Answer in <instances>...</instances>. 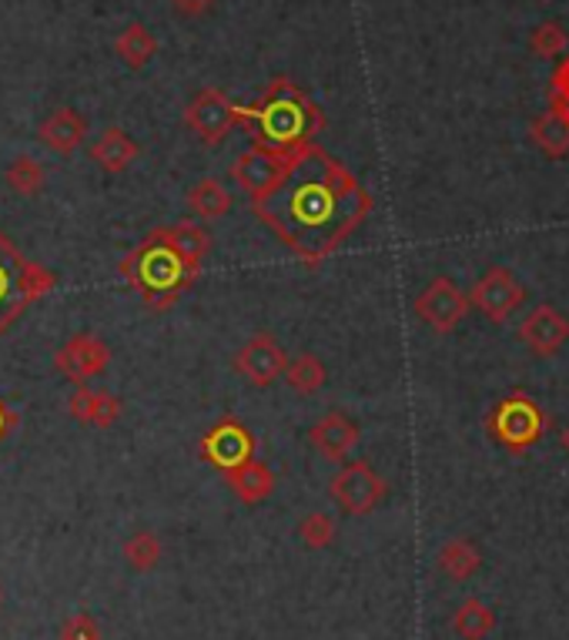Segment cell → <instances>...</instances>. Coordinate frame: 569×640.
Wrapping results in <instances>:
<instances>
[{"label":"cell","instance_id":"cell-1","mask_svg":"<svg viewBox=\"0 0 569 640\" xmlns=\"http://www.w3.org/2000/svg\"><path fill=\"white\" fill-rule=\"evenodd\" d=\"M259 221L308 269L336 256L372 215V195L325 148L308 144L282 185L252 202Z\"/></svg>","mask_w":569,"mask_h":640},{"label":"cell","instance_id":"cell-4","mask_svg":"<svg viewBox=\"0 0 569 640\" xmlns=\"http://www.w3.org/2000/svg\"><path fill=\"white\" fill-rule=\"evenodd\" d=\"M57 285V275L44 269L41 262H31L11 238L0 231V336H4L18 318L51 295Z\"/></svg>","mask_w":569,"mask_h":640},{"label":"cell","instance_id":"cell-10","mask_svg":"<svg viewBox=\"0 0 569 640\" xmlns=\"http://www.w3.org/2000/svg\"><path fill=\"white\" fill-rule=\"evenodd\" d=\"M198 456L211 463L221 473H231L234 466L255 459V436L238 416H221L198 443Z\"/></svg>","mask_w":569,"mask_h":640},{"label":"cell","instance_id":"cell-8","mask_svg":"<svg viewBox=\"0 0 569 640\" xmlns=\"http://www.w3.org/2000/svg\"><path fill=\"white\" fill-rule=\"evenodd\" d=\"M295 154H275V151L252 144L249 151H241L231 162V182L255 202L282 185V178L288 175V169L295 162Z\"/></svg>","mask_w":569,"mask_h":640},{"label":"cell","instance_id":"cell-19","mask_svg":"<svg viewBox=\"0 0 569 640\" xmlns=\"http://www.w3.org/2000/svg\"><path fill=\"white\" fill-rule=\"evenodd\" d=\"M141 148L131 141V134L124 128H108L95 144H91V162H98V169H105L108 175H121L138 162Z\"/></svg>","mask_w":569,"mask_h":640},{"label":"cell","instance_id":"cell-20","mask_svg":"<svg viewBox=\"0 0 569 640\" xmlns=\"http://www.w3.org/2000/svg\"><path fill=\"white\" fill-rule=\"evenodd\" d=\"M436 564H439V571H442L449 581L462 584V581H469V577L479 574V567H482V553H479V546H475L469 536H452V540L439 550Z\"/></svg>","mask_w":569,"mask_h":640},{"label":"cell","instance_id":"cell-25","mask_svg":"<svg viewBox=\"0 0 569 640\" xmlns=\"http://www.w3.org/2000/svg\"><path fill=\"white\" fill-rule=\"evenodd\" d=\"M285 382L298 392V395H311L325 386V379H329V372H325V362L315 356V352H302L295 359L285 362Z\"/></svg>","mask_w":569,"mask_h":640},{"label":"cell","instance_id":"cell-15","mask_svg":"<svg viewBox=\"0 0 569 640\" xmlns=\"http://www.w3.org/2000/svg\"><path fill=\"white\" fill-rule=\"evenodd\" d=\"M308 440H311V446H315L318 456L332 459V463H346L352 456V449L359 446L362 433H359V426L349 416H342V413H325L308 430Z\"/></svg>","mask_w":569,"mask_h":640},{"label":"cell","instance_id":"cell-5","mask_svg":"<svg viewBox=\"0 0 569 640\" xmlns=\"http://www.w3.org/2000/svg\"><path fill=\"white\" fill-rule=\"evenodd\" d=\"M490 436L510 453H526L546 436V413L526 392H513L493 406Z\"/></svg>","mask_w":569,"mask_h":640},{"label":"cell","instance_id":"cell-12","mask_svg":"<svg viewBox=\"0 0 569 640\" xmlns=\"http://www.w3.org/2000/svg\"><path fill=\"white\" fill-rule=\"evenodd\" d=\"M111 362V349L95 333H77L54 352V369L70 379L74 386H85V379L101 376Z\"/></svg>","mask_w":569,"mask_h":640},{"label":"cell","instance_id":"cell-28","mask_svg":"<svg viewBox=\"0 0 569 640\" xmlns=\"http://www.w3.org/2000/svg\"><path fill=\"white\" fill-rule=\"evenodd\" d=\"M298 536L308 550H325L332 540H336V520L329 513H321V510H311L302 517L298 523Z\"/></svg>","mask_w":569,"mask_h":640},{"label":"cell","instance_id":"cell-6","mask_svg":"<svg viewBox=\"0 0 569 640\" xmlns=\"http://www.w3.org/2000/svg\"><path fill=\"white\" fill-rule=\"evenodd\" d=\"M329 493H332V500L346 513L365 517V513H372L385 500L389 487H385V479L372 469V463H365V459H346L342 469L329 479Z\"/></svg>","mask_w":569,"mask_h":640},{"label":"cell","instance_id":"cell-33","mask_svg":"<svg viewBox=\"0 0 569 640\" xmlns=\"http://www.w3.org/2000/svg\"><path fill=\"white\" fill-rule=\"evenodd\" d=\"M552 95H556V98H569V57L562 61V67H559L556 77H552Z\"/></svg>","mask_w":569,"mask_h":640},{"label":"cell","instance_id":"cell-22","mask_svg":"<svg viewBox=\"0 0 569 640\" xmlns=\"http://www.w3.org/2000/svg\"><path fill=\"white\" fill-rule=\"evenodd\" d=\"M493 627H496V610L475 597L462 600L452 614V630L459 640H485L493 633Z\"/></svg>","mask_w":569,"mask_h":640},{"label":"cell","instance_id":"cell-34","mask_svg":"<svg viewBox=\"0 0 569 640\" xmlns=\"http://www.w3.org/2000/svg\"><path fill=\"white\" fill-rule=\"evenodd\" d=\"M562 449H566V453H569V426H566V430H562Z\"/></svg>","mask_w":569,"mask_h":640},{"label":"cell","instance_id":"cell-9","mask_svg":"<svg viewBox=\"0 0 569 640\" xmlns=\"http://www.w3.org/2000/svg\"><path fill=\"white\" fill-rule=\"evenodd\" d=\"M416 315L423 318V323L439 333V336H449L459 329V323L469 315V295L449 279V275H439L433 279L419 295H416Z\"/></svg>","mask_w":569,"mask_h":640},{"label":"cell","instance_id":"cell-26","mask_svg":"<svg viewBox=\"0 0 569 640\" xmlns=\"http://www.w3.org/2000/svg\"><path fill=\"white\" fill-rule=\"evenodd\" d=\"M4 182L11 185V192H14V195H21V198H34V195H41V192H44V185H47V172H44V165H41V162H34L31 154H18L14 162L8 165V172H4Z\"/></svg>","mask_w":569,"mask_h":640},{"label":"cell","instance_id":"cell-21","mask_svg":"<svg viewBox=\"0 0 569 640\" xmlns=\"http://www.w3.org/2000/svg\"><path fill=\"white\" fill-rule=\"evenodd\" d=\"M114 54L131 67V70H141L154 61L157 54V37L144 28V24H128L118 37H114Z\"/></svg>","mask_w":569,"mask_h":640},{"label":"cell","instance_id":"cell-16","mask_svg":"<svg viewBox=\"0 0 569 640\" xmlns=\"http://www.w3.org/2000/svg\"><path fill=\"white\" fill-rule=\"evenodd\" d=\"M121 399L114 392H105V389H85L77 386L67 399V413L77 420V423H88V426H98V430H108L111 423L121 420Z\"/></svg>","mask_w":569,"mask_h":640},{"label":"cell","instance_id":"cell-30","mask_svg":"<svg viewBox=\"0 0 569 640\" xmlns=\"http://www.w3.org/2000/svg\"><path fill=\"white\" fill-rule=\"evenodd\" d=\"M64 640H101V630L88 614H77L64 623Z\"/></svg>","mask_w":569,"mask_h":640},{"label":"cell","instance_id":"cell-29","mask_svg":"<svg viewBox=\"0 0 569 640\" xmlns=\"http://www.w3.org/2000/svg\"><path fill=\"white\" fill-rule=\"evenodd\" d=\"M529 47H533V54H536V57H559V54L569 47V34H566V28H562V24L546 21V24H539V28L533 31Z\"/></svg>","mask_w":569,"mask_h":640},{"label":"cell","instance_id":"cell-17","mask_svg":"<svg viewBox=\"0 0 569 640\" xmlns=\"http://www.w3.org/2000/svg\"><path fill=\"white\" fill-rule=\"evenodd\" d=\"M88 134V121L74 108H57L37 124V141L54 154H74Z\"/></svg>","mask_w":569,"mask_h":640},{"label":"cell","instance_id":"cell-11","mask_svg":"<svg viewBox=\"0 0 569 640\" xmlns=\"http://www.w3.org/2000/svg\"><path fill=\"white\" fill-rule=\"evenodd\" d=\"M466 295H469V305H475L485 318H490V323H506V318L523 305L526 289L513 275V269L493 265Z\"/></svg>","mask_w":569,"mask_h":640},{"label":"cell","instance_id":"cell-24","mask_svg":"<svg viewBox=\"0 0 569 640\" xmlns=\"http://www.w3.org/2000/svg\"><path fill=\"white\" fill-rule=\"evenodd\" d=\"M529 134H533L536 148H539L546 158H552V162H556V158H566V154H569V124H566L556 111L539 115V118L533 121Z\"/></svg>","mask_w":569,"mask_h":640},{"label":"cell","instance_id":"cell-14","mask_svg":"<svg viewBox=\"0 0 569 640\" xmlns=\"http://www.w3.org/2000/svg\"><path fill=\"white\" fill-rule=\"evenodd\" d=\"M519 339L533 356H556L569 343V318L556 305H536L519 326Z\"/></svg>","mask_w":569,"mask_h":640},{"label":"cell","instance_id":"cell-32","mask_svg":"<svg viewBox=\"0 0 569 640\" xmlns=\"http://www.w3.org/2000/svg\"><path fill=\"white\" fill-rule=\"evenodd\" d=\"M18 426H21V416L4 403V399H0V443H4Z\"/></svg>","mask_w":569,"mask_h":640},{"label":"cell","instance_id":"cell-13","mask_svg":"<svg viewBox=\"0 0 569 640\" xmlns=\"http://www.w3.org/2000/svg\"><path fill=\"white\" fill-rule=\"evenodd\" d=\"M285 349L272 333H255L245 346L234 352V372L252 382L255 389H269L285 372Z\"/></svg>","mask_w":569,"mask_h":640},{"label":"cell","instance_id":"cell-3","mask_svg":"<svg viewBox=\"0 0 569 640\" xmlns=\"http://www.w3.org/2000/svg\"><path fill=\"white\" fill-rule=\"evenodd\" d=\"M241 124H252V138L259 148L295 154L315 144V134L325 131V115L292 77H272L262 98L241 108Z\"/></svg>","mask_w":569,"mask_h":640},{"label":"cell","instance_id":"cell-23","mask_svg":"<svg viewBox=\"0 0 569 640\" xmlns=\"http://www.w3.org/2000/svg\"><path fill=\"white\" fill-rule=\"evenodd\" d=\"M231 205H234V198H231V192L218 182V178H201L198 185H192V192H188V208L198 215V218H225L228 211H231Z\"/></svg>","mask_w":569,"mask_h":640},{"label":"cell","instance_id":"cell-31","mask_svg":"<svg viewBox=\"0 0 569 640\" xmlns=\"http://www.w3.org/2000/svg\"><path fill=\"white\" fill-rule=\"evenodd\" d=\"M211 4H215V0H172V8H175L182 18H201V14L211 11Z\"/></svg>","mask_w":569,"mask_h":640},{"label":"cell","instance_id":"cell-18","mask_svg":"<svg viewBox=\"0 0 569 640\" xmlns=\"http://www.w3.org/2000/svg\"><path fill=\"white\" fill-rule=\"evenodd\" d=\"M225 479H228L231 493L245 507H259L275 490V473L262 459H249V463L234 466L231 473H225Z\"/></svg>","mask_w":569,"mask_h":640},{"label":"cell","instance_id":"cell-7","mask_svg":"<svg viewBox=\"0 0 569 640\" xmlns=\"http://www.w3.org/2000/svg\"><path fill=\"white\" fill-rule=\"evenodd\" d=\"M185 124L192 134H198L201 144L215 148L234 124H241V105H234L221 88H201L185 108Z\"/></svg>","mask_w":569,"mask_h":640},{"label":"cell","instance_id":"cell-27","mask_svg":"<svg viewBox=\"0 0 569 640\" xmlns=\"http://www.w3.org/2000/svg\"><path fill=\"white\" fill-rule=\"evenodd\" d=\"M161 553H165V546H161V540L151 533V530H138L124 540V560H128V567L134 574H147L157 567V560Z\"/></svg>","mask_w":569,"mask_h":640},{"label":"cell","instance_id":"cell-2","mask_svg":"<svg viewBox=\"0 0 569 640\" xmlns=\"http://www.w3.org/2000/svg\"><path fill=\"white\" fill-rule=\"evenodd\" d=\"M211 235L195 221L151 228L118 262L121 279L141 295L151 312H168L198 282Z\"/></svg>","mask_w":569,"mask_h":640}]
</instances>
